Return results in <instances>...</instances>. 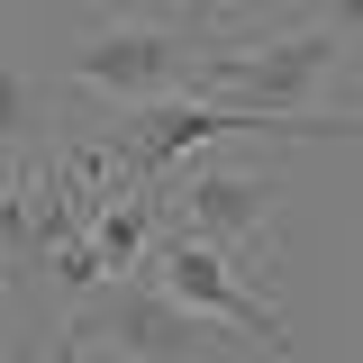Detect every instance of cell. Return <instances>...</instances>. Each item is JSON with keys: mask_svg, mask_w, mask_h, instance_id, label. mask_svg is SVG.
Segmentation results:
<instances>
[{"mask_svg": "<svg viewBox=\"0 0 363 363\" xmlns=\"http://www.w3.org/2000/svg\"><path fill=\"white\" fill-rule=\"evenodd\" d=\"M37 82H28V73H18V64H0V145H18V136L37 128Z\"/></svg>", "mask_w": 363, "mask_h": 363, "instance_id": "cell-7", "label": "cell"}, {"mask_svg": "<svg viewBox=\"0 0 363 363\" xmlns=\"http://www.w3.org/2000/svg\"><path fill=\"white\" fill-rule=\"evenodd\" d=\"M0 281H9V272H0Z\"/></svg>", "mask_w": 363, "mask_h": 363, "instance_id": "cell-10", "label": "cell"}, {"mask_svg": "<svg viewBox=\"0 0 363 363\" xmlns=\"http://www.w3.org/2000/svg\"><path fill=\"white\" fill-rule=\"evenodd\" d=\"M236 9H264V0H236Z\"/></svg>", "mask_w": 363, "mask_h": 363, "instance_id": "cell-9", "label": "cell"}, {"mask_svg": "<svg viewBox=\"0 0 363 363\" xmlns=\"http://www.w3.org/2000/svg\"><path fill=\"white\" fill-rule=\"evenodd\" d=\"M209 136H281V145H318V136H363V118H309V109H255V100H227V91H164V100H128L100 155L118 182H155L173 173L191 145Z\"/></svg>", "mask_w": 363, "mask_h": 363, "instance_id": "cell-1", "label": "cell"}, {"mask_svg": "<svg viewBox=\"0 0 363 363\" xmlns=\"http://www.w3.org/2000/svg\"><path fill=\"white\" fill-rule=\"evenodd\" d=\"M209 45H218V28H200V18H118V28H82V45H73V91H100V100H164V91L200 82Z\"/></svg>", "mask_w": 363, "mask_h": 363, "instance_id": "cell-3", "label": "cell"}, {"mask_svg": "<svg viewBox=\"0 0 363 363\" xmlns=\"http://www.w3.org/2000/svg\"><path fill=\"white\" fill-rule=\"evenodd\" d=\"M155 272H164V291H173V300H191L200 318L236 327L245 345L291 354V327H281V309H272L255 281H236V264H227L209 236H182V227H164V236H155Z\"/></svg>", "mask_w": 363, "mask_h": 363, "instance_id": "cell-6", "label": "cell"}, {"mask_svg": "<svg viewBox=\"0 0 363 363\" xmlns=\"http://www.w3.org/2000/svg\"><path fill=\"white\" fill-rule=\"evenodd\" d=\"M318 9H327V18L345 28V45H354V55H363V0H318Z\"/></svg>", "mask_w": 363, "mask_h": 363, "instance_id": "cell-8", "label": "cell"}, {"mask_svg": "<svg viewBox=\"0 0 363 363\" xmlns=\"http://www.w3.org/2000/svg\"><path fill=\"white\" fill-rule=\"evenodd\" d=\"M345 55H354V45H345V28L318 9V18H300V28L264 37L255 55L209 45V64H200V82H191V91H227V100H255V109H309L318 82H327Z\"/></svg>", "mask_w": 363, "mask_h": 363, "instance_id": "cell-4", "label": "cell"}, {"mask_svg": "<svg viewBox=\"0 0 363 363\" xmlns=\"http://www.w3.org/2000/svg\"><path fill=\"white\" fill-rule=\"evenodd\" d=\"M227 345H245L236 327L218 336V318H200L191 300L164 291V272L155 281H100L91 300H73V327H64V345L55 354H128V363H200V354H227Z\"/></svg>", "mask_w": 363, "mask_h": 363, "instance_id": "cell-2", "label": "cell"}, {"mask_svg": "<svg viewBox=\"0 0 363 363\" xmlns=\"http://www.w3.org/2000/svg\"><path fill=\"white\" fill-rule=\"evenodd\" d=\"M281 164H200V173H182V200L164 209V227L182 236H209L236 272L272 264V200H281Z\"/></svg>", "mask_w": 363, "mask_h": 363, "instance_id": "cell-5", "label": "cell"}]
</instances>
